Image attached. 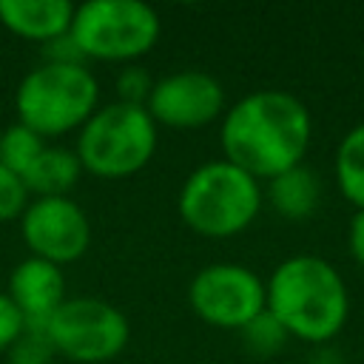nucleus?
<instances>
[{"instance_id":"obj_1","label":"nucleus","mask_w":364,"mask_h":364,"mask_svg":"<svg viewBox=\"0 0 364 364\" xmlns=\"http://www.w3.org/2000/svg\"><path fill=\"white\" fill-rule=\"evenodd\" d=\"M313 119L307 105L279 88L250 91L225 108L219 125L222 159L267 182L304 162L310 148Z\"/></svg>"},{"instance_id":"obj_2","label":"nucleus","mask_w":364,"mask_h":364,"mask_svg":"<svg viewBox=\"0 0 364 364\" xmlns=\"http://www.w3.org/2000/svg\"><path fill=\"white\" fill-rule=\"evenodd\" d=\"M267 310L299 341H330L350 316V293L341 273L321 256L299 253L276 264L264 282Z\"/></svg>"},{"instance_id":"obj_3","label":"nucleus","mask_w":364,"mask_h":364,"mask_svg":"<svg viewBox=\"0 0 364 364\" xmlns=\"http://www.w3.org/2000/svg\"><path fill=\"white\" fill-rule=\"evenodd\" d=\"M264 202L262 182L228 159H213L188 173L179 188L182 222L205 239H230L245 233Z\"/></svg>"},{"instance_id":"obj_4","label":"nucleus","mask_w":364,"mask_h":364,"mask_svg":"<svg viewBox=\"0 0 364 364\" xmlns=\"http://www.w3.org/2000/svg\"><path fill=\"white\" fill-rule=\"evenodd\" d=\"M100 108V82L85 63H40L14 91L17 122L43 139L80 131Z\"/></svg>"},{"instance_id":"obj_5","label":"nucleus","mask_w":364,"mask_h":364,"mask_svg":"<svg viewBox=\"0 0 364 364\" xmlns=\"http://www.w3.org/2000/svg\"><path fill=\"white\" fill-rule=\"evenodd\" d=\"M159 125L145 105L108 102L77 131L74 154L85 173L100 179H125L139 173L156 154Z\"/></svg>"},{"instance_id":"obj_6","label":"nucleus","mask_w":364,"mask_h":364,"mask_svg":"<svg viewBox=\"0 0 364 364\" xmlns=\"http://www.w3.org/2000/svg\"><path fill=\"white\" fill-rule=\"evenodd\" d=\"M68 34L82 60L131 65L159 43L162 20L142 0H88L74 9Z\"/></svg>"},{"instance_id":"obj_7","label":"nucleus","mask_w":364,"mask_h":364,"mask_svg":"<svg viewBox=\"0 0 364 364\" xmlns=\"http://www.w3.org/2000/svg\"><path fill=\"white\" fill-rule=\"evenodd\" d=\"M57 355L74 364H105L117 358L131 338V324L119 307L97 296H68L46 321Z\"/></svg>"},{"instance_id":"obj_8","label":"nucleus","mask_w":364,"mask_h":364,"mask_svg":"<svg viewBox=\"0 0 364 364\" xmlns=\"http://www.w3.org/2000/svg\"><path fill=\"white\" fill-rule=\"evenodd\" d=\"M191 310L210 327L242 330L267 307V290L256 270L236 262H213L193 273L188 284Z\"/></svg>"},{"instance_id":"obj_9","label":"nucleus","mask_w":364,"mask_h":364,"mask_svg":"<svg viewBox=\"0 0 364 364\" xmlns=\"http://www.w3.org/2000/svg\"><path fill=\"white\" fill-rule=\"evenodd\" d=\"M20 236L31 256L63 267L88 253L91 219L71 196H31L20 216Z\"/></svg>"},{"instance_id":"obj_10","label":"nucleus","mask_w":364,"mask_h":364,"mask_svg":"<svg viewBox=\"0 0 364 364\" xmlns=\"http://www.w3.org/2000/svg\"><path fill=\"white\" fill-rule=\"evenodd\" d=\"M145 111L165 128H205L225 117V85L202 68L171 71L154 80Z\"/></svg>"},{"instance_id":"obj_11","label":"nucleus","mask_w":364,"mask_h":364,"mask_svg":"<svg viewBox=\"0 0 364 364\" xmlns=\"http://www.w3.org/2000/svg\"><path fill=\"white\" fill-rule=\"evenodd\" d=\"M9 299L17 304V310L23 313V318L28 324H46L60 304L68 299L65 293V273L63 267L37 259V256H26L23 262H17L9 273Z\"/></svg>"},{"instance_id":"obj_12","label":"nucleus","mask_w":364,"mask_h":364,"mask_svg":"<svg viewBox=\"0 0 364 364\" xmlns=\"http://www.w3.org/2000/svg\"><path fill=\"white\" fill-rule=\"evenodd\" d=\"M74 9L68 0H0V26L31 43H51L71 31Z\"/></svg>"},{"instance_id":"obj_13","label":"nucleus","mask_w":364,"mask_h":364,"mask_svg":"<svg viewBox=\"0 0 364 364\" xmlns=\"http://www.w3.org/2000/svg\"><path fill=\"white\" fill-rule=\"evenodd\" d=\"M264 199L282 219H290V222L310 219L321 202V179L316 171H310L301 162V165L267 179Z\"/></svg>"},{"instance_id":"obj_14","label":"nucleus","mask_w":364,"mask_h":364,"mask_svg":"<svg viewBox=\"0 0 364 364\" xmlns=\"http://www.w3.org/2000/svg\"><path fill=\"white\" fill-rule=\"evenodd\" d=\"M80 173H82V165L74 148L46 145L40 156L31 162V168L23 173V185L28 196H68Z\"/></svg>"},{"instance_id":"obj_15","label":"nucleus","mask_w":364,"mask_h":364,"mask_svg":"<svg viewBox=\"0 0 364 364\" xmlns=\"http://www.w3.org/2000/svg\"><path fill=\"white\" fill-rule=\"evenodd\" d=\"M336 185L355 210H364V122L353 125L336 148Z\"/></svg>"},{"instance_id":"obj_16","label":"nucleus","mask_w":364,"mask_h":364,"mask_svg":"<svg viewBox=\"0 0 364 364\" xmlns=\"http://www.w3.org/2000/svg\"><path fill=\"white\" fill-rule=\"evenodd\" d=\"M48 142L34 134L31 128H26L23 122H11L3 134H0V165H6L11 173H17L23 179V173L31 168V162L40 156V151Z\"/></svg>"},{"instance_id":"obj_17","label":"nucleus","mask_w":364,"mask_h":364,"mask_svg":"<svg viewBox=\"0 0 364 364\" xmlns=\"http://www.w3.org/2000/svg\"><path fill=\"white\" fill-rule=\"evenodd\" d=\"M239 336H242V347L250 353V355H256V358H270V355H276V353H282L284 350V344H287V330L273 318V313L264 307V313H259L253 321H247L242 330H239Z\"/></svg>"},{"instance_id":"obj_18","label":"nucleus","mask_w":364,"mask_h":364,"mask_svg":"<svg viewBox=\"0 0 364 364\" xmlns=\"http://www.w3.org/2000/svg\"><path fill=\"white\" fill-rule=\"evenodd\" d=\"M54 355L57 350L46 333V324H26L14 344L6 350L9 364H51Z\"/></svg>"},{"instance_id":"obj_19","label":"nucleus","mask_w":364,"mask_h":364,"mask_svg":"<svg viewBox=\"0 0 364 364\" xmlns=\"http://www.w3.org/2000/svg\"><path fill=\"white\" fill-rule=\"evenodd\" d=\"M28 202H31V196H28L23 179L17 173H11L6 165H0V222L20 219Z\"/></svg>"},{"instance_id":"obj_20","label":"nucleus","mask_w":364,"mask_h":364,"mask_svg":"<svg viewBox=\"0 0 364 364\" xmlns=\"http://www.w3.org/2000/svg\"><path fill=\"white\" fill-rule=\"evenodd\" d=\"M151 88H154V80L145 68L139 65H125L119 74H117V94H119V102H131V105H145L148 97H151Z\"/></svg>"},{"instance_id":"obj_21","label":"nucleus","mask_w":364,"mask_h":364,"mask_svg":"<svg viewBox=\"0 0 364 364\" xmlns=\"http://www.w3.org/2000/svg\"><path fill=\"white\" fill-rule=\"evenodd\" d=\"M28 321L23 318V313L17 310V304L9 299V293H0V353H6L14 338L23 333Z\"/></svg>"},{"instance_id":"obj_22","label":"nucleus","mask_w":364,"mask_h":364,"mask_svg":"<svg viewBox=\"0 0 364 364\" xmlns=\"http://www.w3.org/2000/svg\"><path fill=\"white\" fill-rule=\"evenodd\" d=\"M43 54H46V63H85L77 43L71 40V34H63L51 43L43 46Z\"/></svg>"},{"instance_id":"obj_23","label":"nucleus","mask_w":364,"mask_h":364,"mask_svg":"<svg viewBox=\"0 0 364 364\" xmlns=\"http://www.w3.org/2000/svg\"><path fill=\"white\" fill-rule=\"evenodd\" d=\"M347 250L353 262L364 270V210H353L350 225H347Z\"/></svg>"},{"instance_id":"obj_24","label":"nucleus","mask_w":364,"mask_h":364,"mask_svg":"<svg viewBox=\"0 0 364 364\" xmlns=\"http://www.w3.org/2000/svg\"><path fill=\"white\" fill-rule=\"evenodd\" d=\"M327 364H350V361H327Z\"/></svg>"}]
</instances>
